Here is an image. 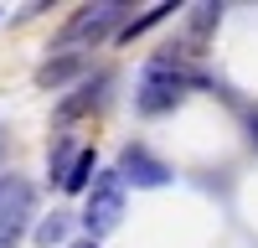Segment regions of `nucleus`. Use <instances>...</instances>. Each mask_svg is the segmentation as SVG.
<instances>
[{
    "mask_svg": "<svg viewBox=\"0 0 258 248\" xmlns=\"http://www.w3.org/2000/svg\"><path fill=\"white\" fill-rule=\"evenodd\" d=\"M207 83V73L202 68H191V57L181 52V47H165L160 57H150L145 62V78H140V93H135V103H140V114H165V109H176V103L186 98V88H202Z\"/></svg>",
    "mask_w": 258,
    "mask_h": 248,
    "instance_id": "1",
    "label": "nucleus"
},
{
    "mask_svg": "<svg viewBox=\"0 0 258 248\" xmlns=\"http://www.w3.org/2000/svg\"><path fill=\"white\" fill-rule=\"evenodd\" d=\"M124 11H129V6H119V0H93V6H78V11L68 16V26H62L57 47L73 52V47H93V41L114 36V31L124 26Z\"/></svg>",
    "mask_w": 258,
    "mask_h": 248,
    "instance_id": "2",
    "label": "nucleus"
},
{
    "mask_svg": "<svg viewBox=\"0 0 258 248\" xmlns=\"http://www.w3.org/2000/svg\"><path fill=\"white\" fill-rule=\"evenodd\" d=\"M124 217V181L114 171H98L93 186H88V207H83V227H88V238L98 243L103 233H114Z\"/></svg>",
    "mask_w": 258,
    "mask_h": 248,
    "instance_id": "3",
    "label": "nucleus"
},
{
    "mask_svg": "<svg viewBox=\"0 0 258 248\" xmlns=\"http://www.w3.org/2000/svg\"><path fill=\"white\" fill-rule=\"evenodd\" d=\"M31 181L26 176H0V243H16L21 233V217H31Z\"/></svg>",
    "mask_w": 258,
    "mask_h": 248,
    "instance_id": "4",
    "label": "nucleus"
},
{
    "mask_svg": "<svg viewBox=\"0 0 258 248\" xmlns=\"http://www.w3.org/2000/svg\"><path fill=\"white\" fill-rule=\"evenodd\" d=\"M114 176H119V181H135V186H165V181H170V165L155 160L145 145H124V155H119V171H114Z\"/></svg>",
    "mask_w": 258,
    "mask_h": 248,
    "instance_id": "5",
    "label": "nucleus"
},
{
    "mask_svg": "<svg viewBox=\"0 0 258 248\" xmlns=\"http://www.w3.org/2000/svg\"><path fill=\"white\" fill-rule=\"evenodd\" d=\"M103 88H109V78H98V83H88V88H78V98H62V103H57V119L73 124V119H83V114H98V109H103Z\"/></svg>",
    "mask_w": 258,
    "mask_h": 248,
    "instance_id": "6",
    "label": "nucleus"
},
{
    "mask_svg": "<svg viewBox=\"0 0 258 248\" xmlns=\"http://www.w3.org/2000/svg\"><path fill=\"white\" fill-rule=\"evenodd\" d=\"M78 73H83V57L78 52H62V57H52V62L36 68V88H62V83L78 78Z\"/></svg>",
    "mask_w": 258,
    "mask_h": 248,
    "instance_id": "7",
    "label": "nucleus"
},
{
    "mask_svg": "<svg viewBox=\"0 0 258 248\" xmlns=\"http://www.w3.org/2000/svg\"><path fill=\"white\" fill-rule=\"evenodd\" d=\"M93 176H98V155L93 150H78L68 160V171H62V192H88Z\"/></svg>",
    "mask_w": 258,
    "mask_h": 248,
    "instance_id": "8",
    "label": "nucleus"
},
{
    "mask_svg": "<svg viewBox=\"0 0 258 248\" xmlns=\"http://www.w3.org/2000/svg\"><path fill=\"white\" fill-rule=\"evenodd\" d=\"M170 11H181V6H170V0H165V6H150V11L140 16V21H124V26H119L114 36H119V41H135V36H145L150 26H160V21H165Z\"/></svg>",
    "mask_w": 258,
    "mask_h": 248,
    "instance_id": "9",
    "label": "nucleus"
},
{
    "mask_svg": "<svg viewBox=\"0 0 258 248\" xmlns=\"http://www.w3.org/2000/svg\"><path fill=\"white\" fill-rule=\"evenodd\" d=\"M62 233H68V217H62V212H52L47 222L36 227V243H41V248H52V243H62Z\"/></svg>",
    "mask_w": 258,
    "mask_h": 248,
    "instance_id": "10",
    "label": "nucleus"
},
{
    "mask_svg": "<svg viewBox=\"0 0 258 248\" xmlns=\"http://www.w3.org/2000/svg\"><path fill=\"white\" fill-rule=\"evenodd\" d=\"M73 248H98V243H93V238H83V243H73Z\"/></svg>",
    "mask_w": 258,
    "mask_h": 248,
    "instance_id": "11",
    "label": "nucleus"
},
{
    "mask_svg": "<svg viewBox=\"0 0 258 248\" xmlns=\"http://www.w3.org/2000/svg\"><path fill=\"white\" fill-rule=\"evenodd\" d=\"M0 150H6V130H0Z\"/></svg>",
    "mask_w": 258,
    "mask_h": 248,
    "instance_id": "12",
    "label": "nucleus"
}]
</instances>
